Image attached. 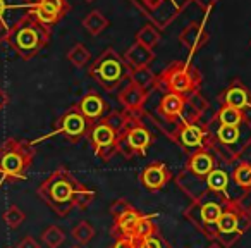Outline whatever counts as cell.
<instances>
[{
    "label": "cell",
    "instance_id": "13",
    "mask_svg": "<svg viewBox=\"0 0 251 248\" xmlns=\"http://www.w3.org/2000/svg\"><path fill=\"white\" fill-rule=\"evenodd\" d=\"M148 95H150V91L143 90V88H140L138 84L129 81L126 86H122L121 90H119L117 100H119V104L124 107L126 112L141 115L143 114L145 102L148 100Z\"/></svg>",
    "mask_w": 251,
    "mask_h": 248
},
{
    "label": "cell",
    "instance_id": "34",
    "mask_svg": "<svg viewBox=\"0 0 251 248\" xmlns=\"http://www.w3.org/2000/svg\"><path fill=\"white\" fill-rule=\"evenodd\" d=\"M234 179L239 186L250 188L251 186V165L250 164H241L239 167L234 171Z\"/></svg>",
    "mask_w": 251,
    "mask_h": 248
},
{
    "label": "cell",
    "instance_id": "36",
    "mask_svg": "<svg viewBox=\"0 0 251 248\" xmlns=\"http://www.w3.org/2000/svg\"><path fill=\"white\" fill-rule=\"evenodd\" d=\"M110 248H138V243L133 238H115V241L110 245Z\"/></svg>",
    "mask_w": 251,
    "mask_h": 248
},
{
    "label": "cell",
    "instance_id": "11",
    "mask_svg": "<svg viewBox=\"0 0 251 248\" xmlns=\"http://www.w3.org/2000/svg\"><path fill=\"white\" fill-rule=\"evenodd\" d=\"M67 12H69V4L66 0H38L36 4H33L28 14L33 16L40 25L50 28L57 25Z\"/></svg>",
    "mask_w": 251,
    "mask_h": 248
},
{
    "label": "cell",
    "instance_id": "12",
    "mask_svg": "<svg viewBox=\"0 0 251 248\" xmlns=\"http://www.w3.org/2000/svg\"><path fill=\"white\" fill-rule=\"evenodd\" d=\"M172 179V172L169 171L167 164L162 161H153L140 172V183L148 192H160L169 185Z\"/></svg>",
    "mask_w": 251,
    "mask_h": 248
},
{
    "label": "cell",
    "instance_id": "9",
    "mask_svg": "<svg viewBox=\"0 0 251 248\" xmlns=\"http://www.w3.org/2000/svg\"><path fill=\"white\" fill-rule=\"evenodd\" d=\"M169 137L189 154L210 147V135L206 128L201 126L198 121H191V119H182V122H179L174 133H171Z\"/></svg>",
    "mask_w": 251,
    "mask_h": 248
},
{
    "label": "cell",
    "instance_id": "6",
    "mask_svg": "<svg viewBox=\"0 0 251 248\" xmlns=\"http://www.w3.org/2000/svg\"><path fill=\"white\" fill-rule=\"evenodd\" d=\"M153 143L155 135L147 124H143L141 115H134L119 140V154L124 159L145 157Z\"/></svg>",
    "mask_w": 251,
    "mask_h": 248
},
{
    "label": "cell",
    "instance_id": "32",
    "mask_svg": "<svg viewBox=\"0 0 251 248\" xmlns=\"http://www.w3.org/2000/svg\"><path fill=\"white\" fill-rule=\"evenodd\" d=\"M95 198H97V192L91 190V188H88V186H84V188L81 190V192H77L76 196H74V209L86 210Z\"/></svg>",
    "mask_w": 251,
    "mask_h": 248
},
{
    "label": "cell",
    "instance_id": "16",
    "mask_svg": "<svg viewBox=\"0 0 251 248\" xmlns=\"http://www.w3.org/2000/svg\"><path fill=\"white\" fill-rule=\"evenodd\" d=\"M145 214H141L136 207H131L121 216L114 217V224H112V236L114 238H133L134 231H136L138 222L141 220Z\"/></svg>",
    "mask_w": 251,
    "mask_h": 248
},
{
    "label": "cell",
    "instance_id": "28",
    "mask_svg": "<svg viewBox=\"0 0 251 248\" xmlns=\"http://www.w3.org/2000/svg\"><path fill=\"white\" fill-rule=\"evenodd\" d=\"M237 224H239V216L234 210H224L219 222H217V233L219 234L239 233L237 231Z\"/></svg>",
    "mask_w": 251,
    "mask_h": 248
},
{
    "label": "cell",
    "instance_id": "1",
    "mask_svg": "<svg viewBox=\"0 0 251 248\" xmlns=\"http://www.w3.org/2000/svg\"><path fill=\"white\" fill-rule=\"evenodd\" d=\"M81 181H77L76 176L66 167H57L47 179H43L42 185L36 188V195L49 205L52 212L59 217H66L74 209V196L77 192L84 188Z\"/></svg>",
    "mask_w": 251,
    "mask_h": 248
},
{
    "label": "cell",
    "instance_id": "42",
    "mask_svg": "<svg viewBox=\"0 0 251 248\" xmlns=\"http://www.w3.org/2000/svg\"><path fill=\"white\" fill-rule=\"evenodd\" d=\"M84 2H88V4H90V2H93V0H84Z\"/></svg>",
    "mask_w": 251,
    "mask_h": 248
},
{
    "label": "cell",
    "instance_id": "5",
    "mask_svg": "<svg viewBox=\"0 0 251 248\" xmlns=\"http://www.w3.org/2000/svg\"><path fill=\"white\" fill-rule=\"evenodd\" d=\"M200 84H201V74L198 73V69L191 64L177 60L165 67L160 76H157L155 88L165 93H177L188 97L200 90Z\"/></svg>",
    "mask_w": 251,
    "mask_h": 248
},
{
    "label": "cell",
    "instance_id": "31",
    "mask_svg": "<svg viewBox=\"0 0 251 248\" xmlns=\"http://www.w3.org/2000/svg\"><path fill=\"white\" fill-rule=\"evenodd\" d=\"M2 219H4V222L7 224V226L11 227V229H18V227L21 226V224L26 220V214L23 212V210L19 209L18 205H11L4 212Z\"/></svg>",
    "mask_w": 251,
    "mask_h": 248
},
{
    "label": "cell",
    "instance_id": "37",
    "mask_svg": "<svg viewBox=\"0 0 251 248\" xmlns=\"http://www.w3.org/2000/svg\"><path fill=\"white\" fill-rule=\"evenodd\" d=\"M16 248H42L40 243L33 236H25L19 240V243L16 245Z\"/></svg>",
    "mask_w": 251,
    "mask_h": 248
},
{
    "label": "cell",
    "instance_id": "3",
    "mask_svg": "<svg viewBox=\"0 0 251 248\" xmlns=\"http://www.w3.org/2000/svg\"><path fill=\"white\" fill-rule=\"evenodd\" d=\"M5 40L18 52V55H21V59L29 60L47 47L50 40V28L40 25L33 16L26 14L9 29Z\"/></svg>",
    "mask_w": 251,
    "mask_h": 248
},
{
    "label": "cell",
    "instance_id": "18",
    "mask_svg": "<svg viewBox=\"0 0 251 248\" xmlns=\"http://www.w3.org/2000/svg\"><path fill=\"white\" fill-rule=\"evenodd\" d=\"M220 102H222V105H229V107L243 110V109H246V107H251V95L239 81H234V83L220 95Z\"/></svg>",
    "mask_w": 251,
    "mask_h": 248
},
{
    "label": "cell",
    "instance_id": "45",
    "mask_svg": "<svg viewBox=\"0 0 251 248\" xmlns=\"http://www.w3.org/2000/svg\"><path fill=\"white\" fill-rule=\"evenodd\" d=\"M250 217H251V209H250Z\"/></svg>",
    "mask_w": 251,
    "mask_h": 248
},
{
    "label": "cell",
    "instance_id": "14",
    "mask_svg": "<svg viewBox=\"0 0 251 248\" xmlns=\"http://www.w3.org/2000/svg\"><path fill=\"white\" fill-rule=\"evenodd\" d=\"M76 105L81 110V114H83L91 124L101 121L108 110V104L103 100L101 95L97 93V91H88L84 97H81V100L77 102Z\"/></svg>",
    "mask_w": 251,
    "mask_h": 248
},
{
    "label": "cell",
    "instance_id": "20",
    "mask_svg": "<svg viewBox=\"0 0 251 248\" xmlns=\"http://www.w3.org/2000/svg\"><path fill=\"white\" fill-rule=\"evenodd\" d=\"M206 40H208V35H206V31L201 28V25H198V23L188 25L181 31V35H179V42H181L189 52L200 50L206 43Z\"/></svg>",
    "mask_w": 251,
    "mask_h": 248
},
{
    "label": "cell",
    "instance_id": "22",
    "mask_svg": "<svg viewBox=\"0 0 251 248\" xmlns=\"http://www.w3.org/2000/svg\"><path fill=\"white\" fill-rule=\"evenodd\" d=\"M108 26H110V21H108V19L105 18L100 11H97V9H95V11H91V12H88V14L84 16V19H83V28H86V31L90 33V35H93V36L103 33Z\"/></svg>",
    "mask_w": 251,
    "mask_h": 248
},
{
    "label": "cell",
    "instance_id": "4",
    "mask_svg": "<svg viewBox=\"0 0 251 248\" xmlns=\"http://www.w3.org/2000/svg\"><path fill=\"white\" fill-rule=\"evenodd\" d=\"M88 76L93 78L103 90L115 91L124 80H129V66L114 49H107L88 67Z\"/></svg>",
    "mask_w": 251,
    "mask_h": 248
},
{
    "label": "cell",
    "instance_id": "35",
    "mask_svg": "<svg viewBox=\"0 0 251 248\" xmlns=\"http://www.w3.org/2000/svg\"><path fill=\"white\" fill-rule=\"evenodd\" d=\"M131 203H129V200H126V198H117L114 203L110 205V214H112V217H117V216H121L122 212H126L127 209H131Z\"/></svg>",
    "mask_w": 251,
    "mask_h": 248
},
{
    "label": "cell",
    "instance_id": "41",
    "mask_svg": "<svg viewBox=\"0 0 251 248\" xmlns=\"http://www.w3.org/2000/svg\"><path fill=\"white\" fill-rule=\"evenodd\" d=\"M208 248H224V247H222V245H220V243H212Z\"/></svg>",
    "mask_w": 251,
    "mask_h": 248
},
{
    "label": "cell",
    "instance_id": "29",
    "mask_svg": "<svg viewBox=\"0 0 251 248\" xmlns=\"http://www.w3.org/2000/svg\"><path fill=\"white\" fill-rule=\"evenodd\" d=\"M136 42L153 50L155 47H157V43L160 42V31H158L153 25H145L143 28L136 33Z\"/></svg>",
    "mask_w": 251,
    "mask_h": 248
},
{
    "label": "cell",
    "instance_id": "44",
    "mask_svg": "<svg viewBox=\"0 0 251 248\" xmlns=\"http://www.w3.org/2000/svg\"><path fill=\"white\" fill-rule=\"evenodd\" d=\"M5 248H16V247H5Z\"/></svg>",
    "mask_w": 251,
    "mask_h": 248
},
{
    "label": "cell",
    "instance_id": "33",
    "mask_svg": "<svg viewBox=\"0 0 251 248\" xmlns=\"http://www.w3.org/2000/svg\"><path fill=\"white\" fill-rule=\"evenodd\" d=\"M138 248H171V245H169V241L157 231V233L150 234V236H147L145 240H141L140 243H138Z\"/></svg>",
    "mask_w": 251,
    "mask_h": 248
},
{
    "label": "cell",
    "instance_id": "43",
    "mask_svg": "<svg viewBox=\"0 0 251 248\" xmlns=\"http://www.w3.org/2000/svg\"><path fill=\"white\" fill-rule=\"evenodd\" d=\"M73 248H81V247H79V245H77V247H73Z\"/></svg>",
    "mask_w": 251,
    "mask_h": 248
},
{
    "label": "cell",
    "instance_id": "19",
    "mask_svg": "<svg viewBox=\"0 0 251 248\" xmlns=\"http://www.w3.org/2000/svg\"><path fill=\"white\" fill-rule=\"evenodd\" d=\"M122 57H124L126 64L129 66V69H134V67H147L155 60L153 50L141 45V43H138V42H134L129 49L126 50Z\"/></svg>",
    "mask_w": 251,
    "mask_h": 248
},
{
    "label": "cell",
    "instance_id": "15",
    "mask_svg": "<svg viewBox=\"0 0 251 248\" xmlns=\"http://www.w3.org/2000/svg\"><path fill=\"white\" fill-rule=\"evenodd\" d=\"M213 169H215V157H213L208 148H201V150L189 154L184 171L189 172L191 176H195V178L205 179Z\"/></svg>",
    "mask_w": 251,
    "mask_h": 248
},
{
    "label": "cell",
    "instance_id": "2",
    "mask_svg": "<svg viewBox=\"0 0 251 248\" xmlns=\"http://www.w3.org/2000/svg\"><path fill=\"white\" fill-rule=\"evenodd\" d=\"M35 147L31 141L7 138L0 145V186L4 183H18L26 179L35 161Z\"/></svg>",
    "mask_w": 251,
    "mask_h": 248
},
{
    "label": "cell",
    "instance_id": "27",
    "mask_svg": "<svg viewBox=\"0 0 251 248\" xmlns=\"http://www.w3.org/2000/svg\"><path fill=\"white\" fill-rule=\"evenodd\" d=\"M66 59L73 64L74 67H86L91 60V52L83 45V43H76L69 52L66 54Z\"/></svg>",
    "mask_w": 251,
    "mask_h": 248
},
{
    "label": "cell",
    "instance_id": "40",
    "mask_svg": "<svg viewBox=\"0 0 251 248\" xmlns=\"http://www.w3.org/2000/svg\"><path fill=\"white\" fill-rule=\"evenodd\" d=\"M5 11H7V2H5V0H0V18L4 16Z\"/></svg>",
    "mask_w": 251,
    "mask_h": 248
},
{
    "label": "cell",
    "instance_id": "25",
    "mask_svg": "<svg viewBox=\"0 0 251 248\" xmlns=\"http://www.w3.org/2000/svg\"><path fill=\"white\" fill-rule=\"evenodd\" d=\"M217 119H219V122L224 124V126H241L244 121V115H243V110H239V109L222 105L219 114H217Z\"/></svg>",
    "mask_w": 251,
    "mask_h": 248
},
{
    "label": "cell",
    "instance_id": "26",
    "mask_svg": "<svg viewBox=\"0 0 251 248\" xmlns=\"http://www.w3.org/2000/svg\"><path fill=\"white\" fill-rule=\"evenodd\" d=\"M95 234H97V231H95V227L91 226L88 220H81V222H77L76 226L71 229V236H73V240L76 241L79 247L90 243L95 238Z\"/></svg>",
    "mask_w": 251,
    "mask_h": 248
},
{
    "label": "cell",
    "instance_id": "7",
    "mask_svg": "<svg viewBox=\"0 0 251 248\" xmlns=\"http://www.w3.org/2000/svg\"><path fill=\"white\" fill-rule=\"evenodd\" d=\"M222 203L217 200H208L205 195L198 200H193V203L184 210V217L191 220L206 238H217V222L222 216Z\"/></svg>",
    "mask_w": 251,
    "mask_h": 248
},
{
    "label": "cell",
    "instance_id": "30",
    "mask_svg": "<svg viewBox=\"0 0 251 248\" xmlns=\"http://www.w3.org/2000/svg\"><path fill=\"white\" fill-rule=\"evenodd\" d=\"M42 241L49 248H59L60 245H62L64 241H66V233H64V231L60 229L59 226L52 224V226H49L42 233Z\"/></svg>",
    "mask_w": 251,
    "mask_h": 248
},
{
    "label": "cell",
    "instance_id": "38",
    "mask_svg": "<svg viewBox=\"0 0 251 248\" xmlns=\"http://www.w3.org/2000/svg\"><path fill=\"white\" fill-rule=\"evenodd\" d=\"M7 102H9V97H7V93H5L2 88H0V112L4 110V107L7 105Z\"/></svg>",
    "mask_w": 251,
    "mask_h": 248
},
{
    "label": "cell",
    "instance_id": "39",
    "mask_svg": "<svg viewBox=\"0 0 251 248\" xmlns=\"http://www.w3.org/2000/svg\"><path fill=\"white\" fill-rule=\"evenodd\" d=\"M196 2H198L200 5H201L203 9H208L210 5H213L217 2V0H196Z\"/></svg>",
    "mask_w": 251,
    "mask_h": 248
},
{
    "label": "cell",
    "instance_id": "24",
    "mask_svg": "<svg viewBox=\"0 0 251 248\" xmlns=\"http://www.w3.org/2000/svg\"><path fill=\"white\" fill-rule=\"evenodd\" d=\"M155 217H157V214H145V216L141 217V220L136 226V231H134V234H133V240L136 241V243H140L141 240H145L147 236H150V234L158 231L157 224L153 222Z\"/></svg>",
    "mask_w": 251,
    "mask_h": 248
},
{
    "label": "cell",
    "instance_id": "8",
    "mask_svg": "<svg viewBox=\"0 0 251 248\" xmlns=\"http://www.w3.org/2000/svg\"><path fill=\"white\" fill-rule=\"evenodd\" d=\"M91 126H93V124H91V122L88 121L83 114H81V110L77 109V105H73V107L67 109V110L64 112L62 117L57 121L55 130H53L52 133L45 135V137L38 138V140L31 141V143L35 145V143H38V141H43V140H47V138L53 137V135H60L64 140L69 141V143H73V145L79 143L83 138H88Z\"/></svg>",
    "mask_w": 251,
    "mask_h": 248
},
{
    "label": "cell",
    "instance_id": "21",
    "mask_svg": "<svg viewBox=\"0 0 251 248\" xmlns=\"http://www.w3.org/2000/svg\"><path fill=\"white\" fill-rule=\"evenodd\" d=\"M129 81L134 84H138L143 90L150 91L151 88H155V83H157V74L150 69V66L147 67H134V69H129Z\"/></svg>",
    "mask_w": 251,
    "mask_h": 248
},
{
    "label": "cell",
    "instance_id": "17",
    "mask_svg": "<svg viewBox=\"0 0 251 248\" xmlns=\"http://www.w3.org/2000/svg\"><path fill=\"white\" fill-rule=\"evenodd\" d=\"M158 114L169 122H177L179 117L184 115L186 110V97L177 93H164L160 104H158Z\"/></svg>",
    "mask_w": 251,
    "mask_h": 248
},
{
    "label": "cell",
    "instance_id": "23",
    "mask_svg": "<svg viewBox=\"0 0 251 248\" xmlns=\"http://www.w3.org/2000/svg\"><path fill=\"white\" fill-rule=\"evenodd\" d=\"M227 186H229V176L222 169H213L205 178V192L208 193H224Z\"/></svg>",
    "mask_w": 251,
    "mask_h": 248
},
{
    "label": "cell",
    "instance_id": "10",
    "mask_svg": "<svg viewBox=\"0 0 251 248\" xmlns=\"http://www.w3.org/2000/svg\"><path fill=\"white\" fill-rule=\"evenodd\" d=\"M119 138L121 137L108 126L103 119L95 122L90 130V135H88V141H90L95 155L103 162L112 161L114 155L119 154Z\"/></svg>",
    "mask_w": 251,
    "mask_h": 248
}]
</instances>
